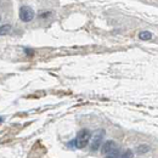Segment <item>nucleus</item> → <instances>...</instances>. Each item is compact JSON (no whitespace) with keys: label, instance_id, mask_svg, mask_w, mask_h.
I'll list each match as a JSON object with an SVG mask.
<instances>
[{"label":"nucleus","instance_id":"f257e3e1","mask_svg":"<svg viewBox=\"0 0 158 158\" xmlns=\"http://www.w3.org/2000/svg\"><path fill=\"white\" fill-rule=\"evenodd\" d=\"M90 138H91V133L88 129H83V130H80L78 133L77 138L71 141L69 146L74 147V148H84L89 143Z\"/></svg>","mask_w":158,"mask_h":158},{"label":"nucleus","instance_id":"f03ea898","mask_svg":"<svg viewBox=\"0 0 158 158\" xmlns=\"http://www.w3.org/2000/svg\"><path fill=\"white\" fill-rule=\"evenodd\" d=\"M101 153L107 157H120V148L114 141H106L101 146Z\"/></svg>","mask_w":158,"mask_h":158},{"label":"nucleus","instance_id":"7ed1b4c3","mask_svg":"<svg viewBox=\"0 0 158 158\" xmlns=\"http://www.w3.org/2000/svg\"><path fill=\"white\" fill-rule=\"evenodd\" d=\"M103 138H105V130L103 129H99L98 131H95L94 136H93V140H91V145H90V148L91 151L96 152L101 147V143L103 141Z\"/></svg>","mask_w":158,"mask_h":158},{"label":"nucleus","instance_id":"20e7f679","mask_svg":"<svg viewBox=\"0 0 158 158\" xmlns=\"http://www.w3.org/2000/svg\"><path fill=\"white\" fill-rule=\"evenodd\" d=\"M34 11L31 6H21L20 9V19L23 22H31V21L34 19Z\"/></svg>","mask_w":158,"mask_h":158},{"label":"nucleus","instance_id":"39448f33","mask_svg":"<svg viewBox=\"0 0 158 158\" xmlns=\"http://www.w3.org/2000/svg\"><path fill=\"white\" fill-rule=\"evenodd\" d=\"M10 31H11V24L0 26V35H6L10 33Z\"/></svg>","mask_w":158,"mask_h":158},{"label":"nucleus","instance_id":"423d86ee","mask_svg":"<svg viewBox=\"0 0 158 158\" xmlns=\"http://www.w3.org/2000/svg\"><path fill=\"white\" fill-rule=\"evenodd\" d=\"M139 37H140V39L141 40H150L151 38H152V33L148 32V31H145V32H141Z\"/></svg>","mask_w":158,"mask_h":158},{"label":"nucleus","instance_id":"0eeeda50","mask_svg":"<svg viewBox=\"0 0 158 158\" xmlns=\"http://www.w3.org/2000/svg\"><path fill=\"white\" fill-rule=\"evenodd\" d=\"M131 156H133L131 151H127V153H122L120 155V157H131Z\"/></svg>","mask_w":158,"mask_h":158},{"label":"nucleus","instance_id":"6e6552de","mask_svg":"<svg viewBox=\"0 0 158 158\" xmlns=\"http://www.w3.org/2000/svg\"><path fill=\"white\" fill-rule=\"evenodd\" d=\"M26 52L29 54V55H33V51H31V50H28V49H26Z\"/></svg>","mask_w":158,"mask_h":158},{"label":"nucleus","instance_id":"1a4fd4ad","mask_svg":"<svg viewBox=\"0 0 158 158\" xmlns=\"http://www.w3.org/2000/svg\"><path fill=\"white\" fill-rule=\"evenodd\" d=\"M2 120H4V119H2V118H0V122H2Z\"/></svg>","mask_w":158,"mask_h":158}]
</instances>
